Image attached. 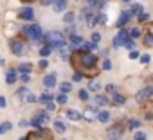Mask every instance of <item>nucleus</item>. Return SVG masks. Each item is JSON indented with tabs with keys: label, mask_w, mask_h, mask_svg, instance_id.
Returning <instances> with one entry per match:
<instances>
[{
	"label": "nucleus",
	"mask_w": 153,
	"mask_h": 140,
	"mask_svg": "<svg viewBox=\"0 0 153 140\" xmlns=\"http://www.w3.org/2000/svg\"><path fill=\"white\" fill-rule=\"evenodd\" d=\"M70 63L76 68V72H79L81 76L87 77H96L99 74V68H96L97 65V57L92 52H83V50H72L70 56Z\"/></svg>",
	"instance_id": "obj_1"
},
{
	"label": "nucleus",
	"mask_w": 153,
	"mask_h": 140,
	"mask_svg": "<svg viewBox=\"0 0 153 140\" xmlns=\"http://www.w3.org/2000/svg\"><path fill=\"white\" fill-rule=\"evenodd\" d=\"M43 40H45V41H47V45H51L52 49L61 47V45L65 43V36H63L59 31H49V32L43 36Z\"/></svg>",
	"instance_id": "obj_2"
},
{
	"label": "nucleus",
	"mask_w": 153,
	"mask_h": 140,
	"mask_svg": "<svg viewBox=\"0 0 153 140\" xmlns=\"http://www.w3.org/2000/svg\"><path fill=\"white\" fill-rule=\"evenodd\" d=\"M9 47H11V52H13L15 56H24V54H27V43H25L22 38H11Z\"/></svg>",
	"instance_id": "obj_3"
},
{
	"label": "nucleus",
	"mask_w": 153,
	"mask_h": 140,
	"mask_svg": "<svg viewBox=\"0 0 153 140\" xmlns=\"http://www.w3.org/2000/svg\"><path fill=\"white\" fill-rule=\"evenodd\" d=\"M25 36L33 41H42L43 40V32H42V27L38 24H31L25 27Z\"/></svg>",
	"instance_id": "obj_4"
},
{
	"label": "nucleus",
	"mask_w": 153,
	"mask_h": 140,
	"mask_svg": "<svg viewBox=\"0 0 153 140\" xmlns=\"http://www.w3.org/2000/svg\"><path fill=\"white\" fill-rule=\"evenodd\" d=\"M135 99H137V102H140V104H146V102L153 101V86H146V88L139 90L137 95H135Z\"/></svg>",
	"instance_id": "obj_5"
},
{
	"label": "nucleus",
	"mask_w": 153,
	"mask_h": 140,
	"mask_svg": "<svg viewBox=\"0 0 153 140\" xmlns=\"http://www.w3.org/2000/svg\"><path fill=\"white\" fill-rule=\"evenodd\" d=\"M123 135V126H112L108 131H106V138L108 140H119Z\"/></svg>",
	"instance_id": "obj_6"
},
{
	"label": "nucleus",
	"mask_w": 153,
	"mask_h": 140,
	"mask_svg": "<svg viewBox=\"0 0 153 140\" xmlns=\"http://www.w3.org/2000/svg\"><path fill=\"white\" fill-rule=\"evenodd\" d=\"M128 38H130V36H128V31H124V29L121 27V31H119V32H117V36L114 38L112 45H114V47H121V45H123V43H124Z\"/></svg>",
	"instance_id": "obj_7"
},
{
	"label": "nucleus",
	"mask_w": 153,
	"mask_h": 140,
	"mask_svg": "<svg viewBox=\"0 0 153 140\" xmlns=\"http://www.w3.org/2000/svg\"><path fill=\"white\" fill-rule=\"evenodd\" d=\"M142 113H144V119L153 120V101H149V102H146V104H144Z\"/></svg>",
	"instance_id": "obj_8"
},
{
	"label": "nucleus",
	"mask_w": 153,
	"mask_h": 140,
	"mask_svg": "<svg viewBox=\"0 0 153 140\" xmlns=\"http://www.w3.org/2000/svg\"><path fill=\"white\" fill-rule=\"evenodd\" d=\"M33 16H34L33 7H24V9L20 11V18H22V20H33Z\"/></svg>",
	"instance_id": "obj_9"
},
{
	"label": "nucleus",
	"mask_w": 153,
	"mask_h": 140,
	"mask_svg": "<svg viewBox=\"0 0 153 140\" xmlns=\"http://www.w3.org/2000/svg\"><path fill=\"white\" fill-rule=\"evenodd\" d=\"M96 119H97V108H87V111H85V120L92 122V120H96Z\"/></svg>",
	"instance_id": "obj_10"
},
{
	"label": "nucleus",
	"mask_w": 153,
	"mask_h": 140,
	"mask_svg": "<svg viewBox=\"0 0 153 140\" xmlns=\"http://www.w3.org/2000/svg\"><path fill=\"white\" fill-rule=\"evenodd\" d=\"M6 83H7V85L16 83V70H15V68H9L7 72H6Z\"/></svg>",
	"instance_id": "obj_11"
},
{
	"label": "nucleus",
	"mask_w": 153,
	"mask_h": 140,
	"mask_svg": "<svg viewBox=\"0 0 153 140\" xmlns=\"http://www.w3.org/2000/svg\"><path fill=\"white\" fill-rule=\"evenodd\" d=\"M81 43H83V38L79 34H70V47H72V50H76V47L81 45Z\"/></svg>",
	"instance_id": "obj_12"
},
{
	"label": "nucleus",
	"mask_w": 153,
	"mask_h": 140,
	"mask_svg": "<svg viewBox=\"0 0 153 140\" xmlns=\"http://www.w3.org/2000/svg\"><path fill=\"white\" fill-rule=\"evenodd\" d=\"M131 16H133V15H131L130 11H124V13L121 15V18H119V22H117V27H124V25L128 24V20L131 18Z\"/></svg>",
	"instance_id": "obj_13"
},
{
	"label": "nucleus",
	"mask_w": 153,
	"mask_h": 140,
	"mask_svg": "<svg viewBox=\"0 0 153 140\" xmlns=\"http://www.w3.org/2000/svg\"><path fill=\"white\" fill-rule=\"evenodd\" d=\"M54 11L56 13H61V11H65V7H67V0H54Z\"/></svg>",
	"instance_id": "obj_14"
},
{
	"label": "nucleus",
	"mask_w": 153,
	"mask_h": 140,
	"mask_svg": "<svg viewBox=\"0 0 153 140\" xmlns=\"http://www.w3.org/2000/svg\"><path fill=\"white\" fill-rule=\"evenodd\" d=\"M112 104H124V95H121V94H117V92H112Z\"/></svg>",
	"instance_id": "obj_15"
},
{
	"label": "nucleus",
	"mask_w": 153,
	"mask_h": 140,
	"mask_svg": "<svg viewBox=\"0 0 153 140\" xmlns=\"http://www.w3.org/2000/svg\"><path fill=\"white\" fill-rule=\"evenodd\" d=\"M43 85H45L47 88H52V86L56 85V76H54V74H51V76H45V77H43Z\"/></svg>",
	"instance_id": "obj_16"
},
{
	"label": "nucleus",
	"mask_w": 153,
	"mask_h": 140,
	"mask_svg": "<svg viewBox=\"0 0 153 140\" xmlns=\"http://www.w3.org/2000/svg\"><path fill=\"white\" fill-rule=\"evenodd\" d=\"M36 117L42 120V124H47V122H49V111H47V110H40V111H36Z\"/></svg>",
	"instance_id": "obj_17"
},
{
	"label": "nucleus",
	"mask_w": 153,
	"mask_h": 140,
	"mask_svg": "<svg viewBox=\"0 0 153 140\" xmlns=\"http://www.w3.org/2000/svg\"><path fill=\"white\" fill-rule=\"evenodd\" d=\"M67 117H68L70 120H79V119H81V113H79L78 110H67Z\"/></svg>",
	"instance_id": "obj_18"
},
{
	"label": "nucleus",
	"mask_w": 153,
	"mask_h": 140,
	"mask_svg": "<svg viewBox=\"0 0 153 140\" xmlns=\"http://www.w3.org/2000/svg\"><path fill=\"white\" fill-rule=\"evenodd\" d=\"M97 120H99V122H103V124H105V122H108V120H110V113H108V111H105V110L97 111Z\"/></svg>",
	"instance_id": "obj_19"
},
{
	"label": "nucleus",
	"mask_w": 153,
	"mask_h": 140,
	"mask_svg": "<svg viewBox=\"0 0 153 140\" xmlns=\"http://www.w3.org/2000/svg\"><path fill=\"white\" fill-rule=\"evenodd\" d=\"M126 126H128L130 129H139V127H140V120H137V119H130V120L126 122Z\"/></svg>",
	"instance_id": "obj_20"
},
{
	"label": "nucleus",
	"mask_w": 153,
	"mask_h": 140,
	"mask_svg": "<svg viewBox=\"0 0 153 140\" xmlns=\"http://www.w3.org/2000/svg\"><path fill=\"white\" fill-rule=\"evenodd\" d=\"M142 41H144L146 47H153V34H151V32H146L144 38H142Z\"/></svg>",
	"instance_id": "obj_21"
},
{
	"label": "nucleus",
	"mask_w": 153,
	"mask_h": 140,
	"mask_svg": "<svg viewBox=\"0 0 153 140\" xmlns=\"http://www.w3.org/2000/svg\"><path fill=\"white\" fill-rule=\"evenodd\" d=\"M25 138H27V140H45V138L40 135V131H33V133H29Z\"/></svg>",
	"instance_id": "obj_22"
},
{
	"label": "nucleus",
	"mask_w": 153,
	"mask_h": 140,
	"mask_svg": "<svg viewBox=\"0 0 153 140\" xmlns=\"http://www.w3.org/2000/svg\"><path fill=\"white\" fill-rule=\"evenodd\" d=\"M31 70H33V65H31V63H22V65L18 66V72H27V74H29Z\"/></svg>",
	"instance_id": "obj_23"
},
{
	"label": "nucleus",
	"mask_w": 153,
	"mask_h": 140,
	"mask_svg": "<svg viewBox=\"0 0 153 140\" xmlns=\"http://www.w3.org/2000/svg\"><path fill=\"white\" fill-rule=\"evenodd\" d=\"M88 90L99 92V90H101V83H99V81H90V83H88Z\"/></svg>",
	"instance_id": "obj_24"
},
{
	"label": "nucleus",
	"mask_w": 153,
	"mask_h": 140,
	"mask_svg": "<svg viewBox=\"0 0 153 140\" xmlns=\"http://www.w3.org/2000/svg\"><path fill=\"white\" fill-rule=\"evenodd\" d=\"M52 99H54V95H52V94H42L38 101H40V102H45V104H47V102H51Z\"/></svg>",
	"instance_id": "obj_25"
},
{
	"label": "nucleus",
	"mask_w": 153,
	"mask_h": 140,
	"mask_svg": "<svg viewBox=\"0 0 153 140\" xmlns=\"http://www.w3.org/2000/svg\"><path fill=\"white\" fill-rule=\"evenodd\" d=\"M29 126H34V127H36V129H42V127H43V124H42V120H40V119H38V117H36V115H34V117H33V120H31V122H29Z\"/></svg>",
	"instance_id": "obj_26"
},
{
	"label": "nucleus",
	"mask_w": 153,
	"mask_h": 140,
	"mask_svg": "<svg viewBox=\"0 0 153 140\" xmlns=\"http://www.w3.org/2000/svg\"><path fill=\"white\" fill-rule=\"evenodd\" d=\"M51 52H52V47H51V45H43V47L40 49V54H42L43 57H47Z\"/></svg>",
	"instance_id": "obj_27"
},
{
	"label": "nucleus",
	"mask_w": 153,
	"mask_h": 140,
	"mask_svg": "<svg viewBox=\"0 0 153 140\" xmlns=\"http://www.w3.org/2000/svg\"><path fill=\"white\" fill-rule=\"evenodd\" d=\"M54 129H56L58 133H65L67 127H65V124H63L61 120H56V122H54Z\"/></svg>",
	"instance_id": "obj_28"
},
{
	"label": "nucleus",
	"mask_w": 153,
	"mask_h": 140,
	"mask_svg": "<svg viewBox=\"0 0 153 140\" xmlns=\"http://www.w3.org/2000/svg\"><path fill=\"white\" fill-rule=\"evenodd\" d=\"M59 90H61V94H68L72 90V85L70 83H61L59 85Z\"/></svg>",
	"instance_id": "obj_29"
},
{
	"label": "nucleus",
	"mask_w": 153,
	"mask_h": 140,
	"mask_svg": "<svg viewBox=\"0 0 153 140\" xmlns=\"http://www.w3.org/2000/svg\"><path fill=\"white\" fill-rule=\"evenodd\" d=\"M140 11H142V6H140V4H133V6L130 7V13H131V15H139Z\"/></svg>",
	"instance_id": "obj_30"
},
{
	"label": "nucleus",
	"mask_w": 153,
	"mask_h": 140,
	"mask_svg": "<svg viewBox=\"0 0 153 140\" xmlns=\"http://www.w3.org/2000/svg\"><path fill=\"white\" fill-rule=\"evenodd\" d=\"M81 47H83V50H92V49H96V43L94 41H83Z\"/></svg>",
	"instance_id": "obj_31"
},
{
	"label": "nucleus",
	"mask_w": 153,
	"mask_h": 140,
	"mask_svg": "<svg viewBox=\"0 0 153 140\" xmlns=\"http://www.w3.org/2000/svg\"><path fill=\"white\" fill-rule=\"evenodd\" d=\"M128 36H130V38H139V36H140V29H137V27H133V29H130V32H128Z\"/></svg>",
	"instance_id": "obj_32"
},
{
	"label": "nucleus",
	"mask_w": 153,
	"mask_h": 140,
	"mask_svg": "<svg viewBox=\"0 0 153 140\" xmlns=\"http://www.w3.org/2000/svg\"><path fill=\"white\" fill-rule=\"evenodd\" d=\"M96 102L101 104V106H105V104H108V99L105 95H96Z\"/></svg>",
	"instance_id": "obj_33"
},
{
	"label": "nucleus",
	"mask_w": 153,
	"mask_h": 140,
	"mask_svg": "<svg viewBox=\"0 0 153 140\" xmlns=\"http://www.w3.org/2000/svg\"><path fill=\"white\" fill-rule=\"evenodd\" d=\"M11 127H13V124H11V122H4L2 126H0V133H7Z\"/></svg>",
	"instance_id": "obj_34"
},
{
	"label": "nucleus",
	"mask_w": 153,
	"mask_h": 140,
	"mask_svg": "<svg viewBox=\"0 0 153 140\" xmlns=\"http://www.w3.org/2000/svg\"><path fill=\"white\" fill-rule=\"evenodd\" d=\"M56 101H58V104H65L68 101V97L65 94H59V95H56Z\"/></svg>",
	"instance_id": "obj_35"
},
{
	"label": "nucleus",
	"mask_w": 153,
	"mask_h": 140,
	"mask_svg": "<svg viewBox=\"0 0 153 140\" xmlns=\"http://www.w3.org/2000/svg\"><path fill=\"white\" fill-rule=\"evenodd\" d=\"M106 20H108V18H106V15H103V13L96 16V24H106Z\"/></svg>",
	"instance_id": "obj_36"
},
{
	"label": "nucleus",
	"mask_w": 153,
	"mask_h": 140,
	"mask_svg": "<svg viewBox=\"0 0 153 140\" xmlns=\"http://www.w3.org/2000/svg\"><path fill=\"white\" fill-rule=\"evenodd\" d=\"M148 136H146V133H142V131H137L135 133V136H133V140H146Z\"/></svg>",
	"instance_id": "obj_37"
},
{
	"label": "nucleus",
	"mask_w": 153,
	"mask_h": 140,
	"mask_svg": "<svg viewBox=\"0 0 153 140\" xmlns=\"http://www.w3.org/2000/svg\"><path fill=\"white\" fill-rule=\"evenodd\" d=\"M78 95H79V99H81V101H88V92H87V90H79V94H78Z\"/></svg>",
	"instance_id": "obj_38"
},
{
	"label": "nucleus",
	"mask_w": 153,
	"mask_h": 140,
	"mask_svg": "<svg viewBox=\"0 0 153 140\" xmlns=\"http://www.w3.org/2000/svg\"><path fill=\"white\" fill-rule=\"evenodd\" d=\"M74 22V13H67L65 15V24H72Z\"/></svg>",
	"instance_id": "obj_39"
},
{
	"label": "nucleus",
	"mask_w": 153,
	"mask_h": 140,
	"mask_svg": "<svg viewBox=\"0 0 153 140\" xmlns=\"http://www.w3.org/2000/svg\"><path fill=\"white\" fill-rule=\"evenodd\" d=\"M101 68H103V70H110V68H112L110 59H105V61H103V65H101Z\"/></svg>",
	"instance_id": "obj_40"
},
{
	"label": "nucleus",
	"mask_w": 153,
	"mask_h": 140,
	"mask_svg": "<svg viewBox=\"0 0 153 140\" xmlns=\"http://www.w3.org/2000/svg\"><path fill=\"white\" fill-rule=\"evenodd\" d=\"M148 18H149V16H148V13H144V11H140V13H139V22H146Z\"/></svg>",
	"instance_id": "obj_41"
},
{
	"label": "nucleus",
	"mask_w": 153,
	"mask_h": 140,
	"mask_svg": "<svg viewBox=\"0 0 153 140\" xmlns=\"http://www.w3.org/2000/svg\"><path fill=\"white\" fill-rule=\"evenodd\" d=\"M27 94H29V90H27V88H20V90L16 92V95H18V97H25Z\"/></svg>",
	"instance_id": "obj_42"
},
{
	"label": "nucleus",
	"mask_w": 153,
	"mask_h": 140,
	"mask_svg": "<svg viewBox=\"0 0 153 140\" xmlns=\"http://www.w3.org/2000/svg\"><path fill=\"white\" fill-rule=\"evenodd\" d=\"M25 99H27V102H36V95H34V94H31V92L25 95Z\"/></svg>",
	"instance_id": "obj_43"
},
{
	"label": "nucleus",
	"mask_w": 153,
	"mask_h": 140,
	"mask_svg": "<svg viewBox=\"0 0 153 140\" xmlns=\"http://www.w3.org/2000/svg\"><path fill=\"white\" fill-rule=\"evenodd\" d=\"M87 2H88L92 7H99V4L103 2V0H87Z\"/></svg>",
	"instance_id": "obj_44"
},
{
	"label": "nucleus",
	"mask_w": 153,
	"mask_h": 140,
	"mask_svg": "<svg viewBox=\"0 0 153 140\" xmlns=\"http://www.w3.org/2000/svg\"><path fill=\"white\" fill-rule=\"evenodd\" d=\"M139 59H140V63H142V65H144V63H149V56H148V54L139 56Z\"/></svg>",
	"instance_id": "obj_45"
},
{
	"label": "nucleus",
	"mask_w": 153,
	"mask_h": 140,
	"mask_svg": "<svg viewBox=\"0 0 153 140\" xmlns=\"http://www.w3.org/2000/svg\"><path fill=\"white\" fill-rule=\"evenodd\" d=\"M20 79H22V83H27L29 81V74L27 72H20Z\"/></svg>",
	"instance_id": "obj_46"
},
{
	"label": "nucleus",
	"mask_w": 153,
	"mask_h": 140,
	"mask_svg": "<svg viewBox=\"0 0 153 140\" xmlns=\"http://www.w3.org/2000/svg\"><path fill=\"white\" fill-rule=\"evenodd\" d=\"M38 66H40V68H42V70H45V68H47V66H49V63H47V59H42V61H40V63H38Z\"/></svg>",
	"instance_id": "obj_47"
},
{
	"label": "nucleus",
	"mask_w": 153,
	"mask_h": 140,
	"mask_svg": "<svg viewBox=\"0 0 153 140\" xmlns=\"http://www.w3.org/2000/svg\"><path fill=\"white\" fill-rule=\"evenodd\" d=\"M45 110H47L49 113H51V111H54V110H56V106H54V102H52V101H51V102H47V108H45Z\"/></svg>",
	"instance_id": "obj_48"
},
{
	"label": "nucleus",
	"mask_w": 153,
	"mask_h": 140,
	"mask_svg": "<svg viewBox=\"0 0 153 140\" xmlns=\"http://www.w3.org/2000/svg\"><path fill=\"white\" fill-rule=\"evenodd\" d=\"M99 40H101V34H99V32H94V34H92V41H94V43H97Z\"/></svg>",
	"instance_id": "obj_49"
},
{
	"label": "nucleus",
	"mask_w": 153,
	"mask_h": 140,
	"mask_svg": "<svg viewBox=\"0 0 153 140\" xmlns=\"http://www.w3.org/2000/svg\"><path fill=\"white\" fill-rule=\"evenodd\" d=\"M139 57V52L135 50V49H131V52H130V59H137Z\"/></svg>",
	"instance_id": "obj_50"
},
{
	"label": "nucleus",
	"mask_w": 153,
	"mask_h": 140,
	"mask_svg": "<svg viewBox=\"0 0 153 140\" xmlns=\"http://www.w3.org/2000/svg\"><path fill=\"white\" fill-rule=\"evenodd\" d=\"M123 45H126L128 49H133V40H130V38H128V40H126V41H124Z\"/></svg>",
	"instance_id": "obj_51"
},
{
	"label": "nucleus",
	"mask_w": 153,
	"mask_h": 140,
	"mask_svg": "<svg viewBox=\"0 0 153 140\" xmlns=\"http://www.w3.org/2000/svg\"><path fill=\"white\" fill-rule=\"evenodd\" d=\"M81 77H83V76H81L79 72H76V74L72 76V79H74V81H81Z\"/></svg>",
	"instance_id": "obj_52"
},
{
	"label": "nucleus",
	"mask_w": 153,
	"mask_h": 140,
	"mask_svg": "<svg viewBox=\"0 0 153 140\" xmlns=\"http://www.w3.org/2000/svg\"><path fill=\"white\" fill-rule=\"evenodd\" d=\"M6 106H7L6 99H4V97H0V108H6Z\"/></svg>",
	"instance_id": "obj_53"
},
{
	"label": "nucleus",
	"mask_w": 153,
	"mask_h": 140,
	"mask_svg": "<svg viewBox=\"0 0 153 140\" xmlns=\"http://www.w3.org/2000/svg\"><path fill=\"white\" fill-rule=\"evenodd\" d=\"M114 90H115V86H114V85H108V86H106V92H110V94H112Z\"/></svg>",
	"instance_id": "obj_54"
},
{
	"label": "nucleus",
	"mask_w": 153,
	"mask_h": 140,
	"mask_svg": "<svg viewBox=\"0 0 153 140\" xmlns=\"http://www.w3.org/2000/svg\"><path fill=\"white\" fill-rule=\"evenodd\" d=\"M52 2H54V0H42L43 6H49V4H52Z\"/></svg>",
	"instance_id": "obj_55"
},
{
	"label": "nucleus",
	"mask_w": 153,
	"mask_h": 140,
	"mask_svg": "<svg viewBox=\"0 0 153 140\" xmlns=\"http://www.w3.org/2000/svg\"><path fill=\"white\" fill-rule=\"evenodd\" d=\"M25 126H29V122L27 120H20V127H25Z\"/></svg>",
	"instance_id": "obj_56"
},
{
	"label": "nucleus",
	"mask_w": 153,
	"mask_h": 140,
	"mask_svg": "<svg viewBox=\"0 0 153 140\" xmlns=\"http://www.w3.org/2000/svg\"><path fill=\"white\" fill-rule=\"evenodd\" d=\"M22 2H33V0H22Z\"/></svg>",
	"instance_id": "obj_57"
},
{
	"label": "nucleus",
	"mask_w": 153,
	"mask_h": 140,
	"mask_svg": "<svg viewBox=\"0 0 153 140\" xmlns=\"http://www.w3.org/2000/svg\"><path fill=\"white\" fill-rule=\"evenodd\" d=\"M18 140H27V138H18Z\"/></svg>",
	"instance_id": "obj_58"
},
{
	"label": "nucleus",
	"mask_w": 153,
	"mask_h": 140,
	"mask_svg": "<svg viewBox=\"0 0 153 140\" xmlns=\"http://www.w3.org/2000/svg\"><path fill=\"white\" fill-rule=\"evenodd\" d=\"M123 2H130V0H123Z\"/></svg>",
	"instance_id": "obj_59"
}]
</instances>
